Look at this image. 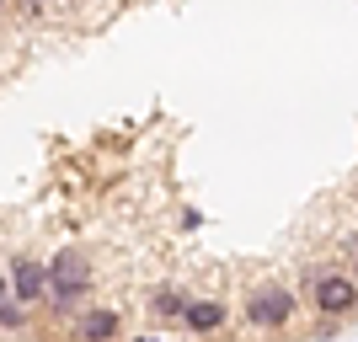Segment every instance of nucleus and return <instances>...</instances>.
I'll list each match as a JSON object with an SVG mask.
<instances>
[{
    "mask_svg": "<svg viewBox=\"0 0 358 342\" xmlns=\"http://www.w3.org/2000/svg\"><path fill=\"white\" fill-rule=\"evenodd\" d=\"M43 273H48V305H54V315H75L80 299L91 294V257L64 246V252H54L43 262Z\"/></svg>",
    "mask_w": 358,
    "mask_h": 342,
    "instance_id": "nucleus-1",
    "label": "nucleus"
},
{
    "mask_svg": "<svg viewBox=\"0 0 358 342\" xmlns=\"http://www.w3.org/2000/svg\"><path fill=\"white\" fill-rule=\"evenodd\" d=\"M294 311H299V299L284 283H262V289L246 299V321H252L257 332H284L289 321H294Z\"/></svg>",
    "mask_w": 358,
    "mask_h": 342,
    "instance_id": "nucleus-2",
    "label": "nucleus"
},
{
    "mask_svg": "<svg viewBox=\"0 0 358 342\" xmlns=\"http://www.w3.org/2000/svg\"><path fill=\"white\" fill-rule=\"evenodd\" d=\"M310 305L327 315V321L353 315V311H358V278H353V273H321V278H315V289H310Z\"/></svg>",
    "mask_w": 358,
    "mask_h": 342,
    "instance_id": "nucleus-3",
    "label": "nucleus"
},
{
    "mask_svg": "<svg viewBox=\"0 0 358 342\" xmlns=\"http://www.w3.org/2000/svg\"><path fill=\"white\" fill-rule=\"evenodd\" d=\"M6 278H11V299L22 305V311H27V305H38V299L48 294V273H43V262H38V257H16Z\"/></svg>",
    "mask_w": 358,
    "mask_h": 342,
    "instance_id": "nucleus-4",
    "label": "nucleus"
},
{
    "mask_svg": "<svg viewBox=\"0 0 358 342\" xmlns=\"http://www.w3.org/2000/svg\"><path fill=\"white\" fill-rule=\"evenodd\" d=\"M75 337H80V342H113V337H118V311H113V305H91V311H80Z\"/></svg>",
    "mask_w": 358,
    "mask_h": 342,
    "instance_id": "nucleus-5",
    "label": "nucleus"
},
{
    "mask_svg": "<svg viewBox=\"0 0 358 342\" xmlns=\"http://www.w3.org/2000/svg\"><path fill=\"white\" fill-rule=\"evenodd\" d=\"M224 321H230L224 299H187V311H182V327L187 332H220Z\"/></svg>",
    "mask_w": 358,
    "mask_h": 342,
    "instance_id": "nucleus-6",
    "label": "nucleus"
},
{
    "mask_svg": "<svg viewBox=\"0 0 358 342\" xmlns=\"http://www.w3.org/2000/svg\"><path fill=\"white\" fill-rule=\"evenodd\" d=\"M150 311L166 315V321H182V311H187V294H182V289H155V294H150Z\"/></svg>",
    "mask_w": 358,
    "mask_h": 342,
    "instance_id": "nucleus-7",
    "label": "nucleus"
},
{
    "mask_svg": "<svg viewBox=\"0 0 358 342\" xmlns=\"http://www.w3.org/2000/svg\"><path fill=\"white\" fill-rule=\"evenodd\" d=\"M22 321H27V311H22L16 299H0V327H6V332H16Z\"/></svg>",
    "mask_w": 358,
    "mask_h": 342,
    "instance_id": "nucleus-8",
    "label": "nucleus"
},
{
    "mask_svg": "<svg viewBox=\"0 0 358 342\" xmlns=\"http://www.w3.org/2000/svg\"><path fill=\"white\" fill-rule=\"evenodd\" d=\"M0 299H11V278L6 273H0Z\"/></svg>",
    "mask_w": 358,
    "mask_h": 342,
    "instance_id": "nucleus-9",
    "label": "nucleus"
},
{
    "mask_svg": "<svg viewBox=\"0 0 358 342\" xmlns=\"http://www.w3.org/2000/svg\"><path fill=\"white\" fill-rule=\"evenodd\" d=\"M22 6H27V11H43V6H48V0H22Z\"/></svg>",
    "mask_w": 358,
    "mask_h": 342,
    "instance_id": "nucleus-10",
    "label": "nucleus"
},
{
    "mask_svg": "<svg viewBox=\"0 0 358 342\" xmlns=\"http://www.w3.org/2000/svg\"><path fill=\"white\" fill-rule=\"evenodd\" d=\"M139 342H161V337H139Z\"/></svg>",
    "mask_w": 358,
    "mask_h": 342,
    "instance_id": "nucleus-11",
    "label": "nucleus"
},
{
    "mask_svg": "<svg viewBox=\"0 0 358 342\" xmlns=\"http://www.w3.org/2000/svg\"><path fill=\"white\" fill-rule=\"evenodd\" d=\"M353 278H358V257H353Z\"/></svg>",
    "mask_w": 358,
    "mask_h": 342,
    "instance_id": "nucleus-12",
    "label": "nucleus"
}]
</instances>
